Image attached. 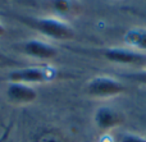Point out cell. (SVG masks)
Listing matches in <instances>:
<instances>
[{"mask_svg": "<svg viewBox=\"0 0 146 142\" xmlns=\"http://www.w3.org/2000/svg\"><path fill=\"white\" fill-rule=\"evenodd\" d=\"M124 115L111 106H100L94 113V124L101 132L117 128L124 123Z\"/></svg>", "mask_w": 146, "mask_h": 142, "instance_id": "6", "label": "cell"}, {"mask_svg": "<svg viewBox=\"0 0 146 142\" xmlns=\"http://www.w3.org/2000/svg\"><path fill=\"white\" fill-rule=\"evenodd\" d=\"M28 26L36 30L38 33L51 40L67 41L71 40L74 36V31L71 26L63 19L54 17L49 18H32V19H25Z\"/></svg>", "mask_w": 146, "mask_h": 142, "instance_id": "1", "label": "cell"}, {"mask_svg": "<svg viewBox=\"0 0 146 142\" xmlns=\"http://www.w3.org/2000/svg\"><path fill=\"white\" fill-rule=\"evenodd\" d=\"M5 32H7V30H5V26L1 22H0V37H1V36H4Z\"/></svg>", "mask_w": 146, "mask_h": 142, "instance_id": "12", "label": "cell"}, {"mask_svg": "<svg viewBox=\"0 0 146 142\" xmlns=\"http://www.w3.org/2000/svg\"><path fill=\"white\" fill-rule=\"evenodd\" d=\"M118 142H146V137L137 133H124Z\"/></svg>", "mask_w": 146, "mask_h": 142, "instance_id": "10", "label": "cell"}, {"mask_svg": "<svg viewBox=\"0 0 146 142\" xmlns=\"http://www.w3.org/2000/svg\"><path fill=\"white\" fill-rule=\"evenodd\" d=\"M132 78H133L135 81L140 82V83H145L146 85V72H141V73L135 74Z\"/></svg>", "mask_w": 146, "mask_h": 142, "instance_id": "11", "label": "cell"}, {"mask_svg": "<svg viewBox=\"0 0 146 142\" xmlns=\"http://www.w3.org/2000/svg\"><path fill=\"white\" fill-rule=\"evenodd\" d=\"M5 97L13 105H27L37 99V91L33 86L21 82H8Z\"/></svg>", "mask_w": 146, "mask_h": 142, "instance_id": "5", "label": "cell"}, {"mask_svg": "<svg viewBox=\"0 0 146 142\" xmlns=\"http://www.w3.org/2000/svg\"><path fill=\"white\" fill-rule=\"evenodd\" d=\"M127 91V87L119 79L109 76H98L86 83V94L95 99H108L119 96Z\"/></svg>", "mask_w": 146, "mask_h": 142, "instance_id": "2", "label": "cell"}, {"mask_svg": "<svg viewBox=\"0 0 146 142\" xmlns=\"http://www.w3.org/2000/svg\"><path fill=\"white\" fill-rule=\"evenodd\" d=\"M124 42L133 50L146 51V28H133L124 35Z\"/></svg>", "mask_w": 146, "mask_h": 142, "instance_id": "8", "label": "cell"}, {"mask_svg": "<svg viewBox=\"0 0 146 142\" xmlns=\"http://www.w3.org/2000/svg\"><path fill=\"white\" fill-rule=\"evenodd\" d=\"M108 61L119 65H144L146 64V54L131 48H110L103 53Z\"/></svg>", "mask_w": 146, "mask_h": 142, "instance_id": "4", "label": "cell"}, {"mask_svg": "<svg viewBox=\"0 0 146 142\" xmlns=\"http://www.w3.org/2000/svg\"><path fill=\"white\" fill-rule=\"evenodd\" d=\"M55 77V69L46 67H26V68L14 69L8 74L10 82H21L26 85H37L50 82Z\"/></svg>", "mask_w": 146, "mask_h": 142, "instance_id": "3", "label": "cell"}, {"mask_svg": "<svg viewBox=\"0 0 146 142\" xmlns=\"http://www.w3.org/2000/svg\"><path fill=\"white\" fill-rule=\"evenodd\" d=\"M49 8L59 15H68L77 8L76 0H48Z\"/></svg>", "mask_w": 146, "mask_h": 142, "instance_id": "9", "label": "cell"}, {"mask_svg": "<svg viewBox=\"0 0 146 142\" xmlns=\"http://www.w3.org/2000/svg\"><path fill=\"white\" fill-rule=\"evenodd\" d=\"M22 53L28 58L38 60H50L58 55L55 46L42 40H28L22 45Z\"/></svg>", "mask_w": 146, "mask_h": 142, "instance_id": "7", "label": "cell"}]
</instances>
